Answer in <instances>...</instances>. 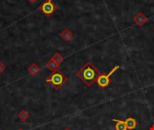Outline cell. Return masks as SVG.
I'll use <instances>...</instances> for the list:
<instances>
[{
	"label": "cell",
	"instance_id": "obj_1",
	"mask_svg": "<svg viewBox=\"0 0 154 130\" xmlns=\"http://www.w3.org/2000/svg\"><path fill=\"white\" fill-rule=\"evenodd\" d=\"M100 73L101 71L91 62H88L76 72V76L79 77L83 83L90 87L97 82Z\"/></svg>",
	"mask_w": 154,
	"mask_h": 130
},
{
	"label": "cell",
	"instance_id": "obj_2",
	"mask_svg": "<svg viewBox=\"0 0 154 130\" xmlns=\"http://www.w3.org/2000/svg\"><path fill=\"white\" fill-rule=\"evenodd\" d=\"M45 81L47 83H51L54 89H60L68 81V78L60 71H57L51 73L47 77Z\"/></svg>",
	"mask_w": 154,
	"mask_h": 130
},
{
	"label": "cell",
	"instance_id": "obj_3",
	"mask_svg": "<svg viewBox=\"0 0 154 130\" xmlns=\"http://www.w3.org/2000/svg\"><path fill=\"white\" fill-rule=\"evenodd\" d=\"M119 68H120V67H119L118 65L115 66V67L112 69V71H109L108 74H105V73L101 72L100 75H99V77H98V79H97V85H98L100 88H103V89H104V88H106V87L110 84V82H111L110 77H111L117 70H119Z\"/></svg>",
	"mask_w": 154,
	"mask_h": 130
},
{
	"label": "cell",
	"instance_id": "obj_4",
	"mask_svg": "<svg viewBox=\"0 0 154 130\" xmlns=\"http://www.w3.org/2000/svg\"><path fill=\"white\" fill-rule=\"evenodd\" d=\"M56 9H57V5L53 2V0H45L40 6L41 12L43 14H45V16L47 17L51 16L56 11Z\"/></svg>",
	"mask_w": 154,
	"mask_h": 130
},
{
	"label": "cell",
	"instance_id": "obj_5",
	"mask_svg": "<svg viewBox=\"0 0 154 130\" xmlns=\"http://www.w3.org/2000/svg\"><path fill=\"white\" fill-rule=\"evenodd\" d=\"M133 21L134 22V24H135L137 26L142 27V26H143V25L147 23L148 17H147L143 12H139V13H137V14L133 17Z\"/></svg>",
	"mask_w": 154,
	"mask_h": 130
},
{
	"label": "cell",
	"instance_id": "obj_6",
	"mask_svg": "<svg viewBox=\"0 0 154 130\" xmlns=\"http://www.w3.org/2000/svg\"><path fill=\"white\" fill-rule=\"evenodd\" d=\"M125 125L127 130H139L140 129V124L138 122V120L134 118V117H128L125 119Z\"/></svg>",
	"mask_w": 154,
	"mask_h": 130
},
{
	"label": "cell",
	"instance_id": "obj_7",
	"mask_svg": "<svg viewBox=\"0 0 154 130\" xmlns=\"http://www.w3.org/2000/svg\"><path fill=\"white\" fill-rule=\"evenodd\" d=\"M60 36L65 41V42H69V41H70L71 39H72V37H73V34H72V33L70 32V30L69 29H68V28H65L60 33Z\"/></svg>",
	"mask_w": 154,
	"mask_h": 130
},
{
	"label": "cell",
	"instance_id": "obj_8",
	"mask_svg": "<svg viewBox=\"0 0 154 130\" xmlns=\"http://www.w3.org/2000/svg\"><path fill=\"white\" fill-rule=\"evenodd\" d=\"M113 121L116 123L115 125V129L116 130H127L125 121L121 120V119H113Z\"/></svg>",
	"mask_w": 154,
	"mask_h": 130
},
{
	"label": "cell",
	"instance_id": "obj_9",
	"mask_svg": "<svg viewBox=\"0 0 154 130\" xmlns=\"http://www.w3.org/2000/svg\"><path fill=\"white\" fill-rule=\"evenodd\" d=\"M40 71V67L36 64V63H31V65L28 67V72L32 75V76H36Z\"/></svg>",
	"mask_w": 154,
	"mask_h": 130
},
{
	"label": "cell",
	"instance_id": "obj_10",
	"mask_svg": "<svg viewBox=\"0 0 154 130\" xmlns=\"http://www.w3.org/2000/svg\"><path fill=\"white\" fill-rule=\"evenodd\" d=\"M51 60H52L54 62H56V63L60 66V65L62 63L64 58H63V56H62L60 52H56V53H54L53 56L51 57Z\"/></svg>",
	"mask_w": 154,
	"mask_h": 130
},
{
	"label": "cell",
	"instance_id": "obj_11",
	"mask_svg": "<svg viewBox=\"0 0 154 130\" xmlns=\"http://www.w3.org/2000/svg\"><path fill=\"white\" fill-rule=\"evenodd\" d=\"M46 67H47L48 69H50L51 71H59V70H58V69H59V65H58L56 62H54L51 59L49 60V61L47 62Z\"/></svg>",
	"mask_w": 154,
	"mask_h": 130
},
{
	"label": "cell",
	"instance_id": "obj_12",
	"mask_svg": "<svg viewBox=\"0 0 154 130\" xmlns=\"http://www.w3.org/2000/svg\"><path fill=\"white\" fill-rule=\"evenodd\" d=\"M18 117H19V119H20V120L21 121H26L27 119H28V118H29V112L28 111H26L25 109H23V110H21L20 111V113L18 114Z\"/></svg>",
	"mask_w": 154,
	"mask_h": 130
},
{
	"label": "cell",
	"instance_id": "obj_13",
	"mask_svg": "<svg viewBox=\"0 0 154 130\" xmlns=\"http://www.w3.org/2000/svg\"><path fill=\"white\" fill-rule=\"evenodd\" d=\"M5 64L2 62H0V74L5 71Z\"/></svg>",
	"mask_w": 154,
	"mask_h": 130
},
{
	"label": "cell",
	"instance_id": "obj_14",
	"mask_svg": "<svg viewBox=\"0 0 154 130\" xmlns=\"http://www.w3.org/2000/svg\"><path fill=\"white\" fill-rule=\"evenodd\" d=\"M38 0H28V2L29 3H31V4H34L35 2H37Z\"/></svg>",
	"mask_w": 154,
	"mask_h": 130
},
{
	"label": "cell",
	"instance_id": "obj_15",
	"mask_svg": "<svg viewBox=\"0 0 154 130\" xmlns=\"http://www.w3.org/2000/svg\"><path fill=\"white\" fill-rule=\"evenodd\" d=\"M148 130H154V124H152V125L149 128V129Z\"/></svg>",
	"mask_w": 154,
	"mask_h": 130
},
{
	"label": "cell",
	"instance_id": "obj_16",
	"mask_svg": "<svg viewBox=\"0 0 154 130\" xmlns=\"http://www.w3.org/2000/svg\"><path fill=\"white\" fill-rule=\"evenodd\" d=\"M64 130H71V129H69V128H65Z\"/></svg>",
	"mask_w": 154,
	"mask_h": 130
},
{
	"label": "cell",
	"instance_id": "obj_17",
	"mask_svg": "<svg viewBox=\"0 0 154 130\" xmlns=\"http://www.w3.org/2000/svg\"><path fill=\"white\" fill-rule=\"evenodd\" d=\"M18 130H23V129H22V128H20V129H18Z\"/></svg>",
	"mask_w": 154,
	"mask_h": 130
}]
</instances>
